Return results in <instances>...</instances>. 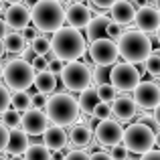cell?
I'll use <instances>...</instances> for the list:
<instances>
[{"instance_id": "6da1fadb", "label": "cell", "mask_w": 160, "mask_h": 160, "mask_svg": "<svg viewBox=\"0 0 160 160\" xmlns=\"http://www.w3.org/2000/svg\"><path fill=\"white\" fill-rule=\"evenodd\" d=\"M51 53L63 63L77 61L85 53V39L81 31L73 27H61L59 31H55L51 39Z\"/></svg>"}, {"instance_id": "7a4b0ae2", "label": "cell", "mask_w": 160, "mask_h": 160, "mask_svg": "<svg viewBox=\"0 0 160 160\" xmlns=\"http://www.w3.org/2000/svg\"><path fill=\"white\" fill-rule=\"evenodd\" d=\"M118 51L126 63H144L152 55V41L142 31H126L118 41Z\"/></svg>"}, {"instance_id": "3957f363", "label": "cell", "mask_w": 160, "mask_h": 160, "mask_svg": "<svg viewBox=\"0 0 160 160\" xmlns=\"http://www.w3.org/2000/svg\"><path fill=\"white\" fill-rule=\"evenodd\" d=\"M45 112H47L49 120H51L55 126H61L63 128V126L75 124L81 109H79V102L73 95L61 91V93H55V95L49 98Z\"/></svg>"}, {"instance_id": "277c9868", "label": "cell", "mask_w": 160, "mask_h": 160, "mask_svg": "<svg viewBox=\"0 0 160 160\" xmlns=\"http://www.w3.org/2000/svg\"><path fill=\"white\" fill-rule=\"evenodd\" d=\"M32 24L43 32H55L65 22V10L63 4L57 0H39L31 10Z\"/></svg>"}, {"instance_id": "5b68a950", "label": "cell", "mask_w": 160, "mask_h": 160, "mask_svg": "<svg viewBox=\"0 0 160 160\" xmlns=\"http://www.w3.org/2000/svg\"><path fill=\"white\" fill-rule=\"evenodd\" d=\"M37 71L24 59H12L4 65V83L12 91H27L31 85H35Z\"/></svg>"}, {"instance_id": "8992f818", "label": "cell", "mask_w": 160, "mask_h": 160, "mask_svg": "<svg viewBox=\"0 0 160 160\" xmlns=\"http://www.w3.org/2000/svg\"><path fill=\"white\" fill-rule=\"evenodd\" d=\"M122 142L126 144V148L130 152L144 156V154H148L156 146V134L144 122H136V124H130L124 130V140Z\"/></svg>"}, {"instance_id": "52a82bcc", "label": "cell", "mask_w": 160, "mask_h": 160, "mask_svg": "<svg viewBox=\"0 0 160 160\" xmlns=\"http://www.w3.org/2000/svg\"><path fill=\"white\" fill-rule=\"evenodd\" d=\"M109 83L118 91H134L140 85V71L132 63H116L109 71Z\"/></svg>"}, {"instance_id": "ba28073f", "label": "cell", "mask_w": 160, "mask_h": 160, "mask_svg": "<svg viewBox=\"0 0 160 160\" xmlns=\"http://www.w3.org/2000/svg\"><path fill=\"white\" fill-rule=\"evenodd\" d=\"M61 79H63V85L67 87L69 91H83L89 87L91 83V71L87 65L79 61H71L65 65L61 73Z\"/></svg>"}, {"instance_id": "9c48e42d", "label": "cell", "mask_w": 160, "mask_h": 160, "mask_svg": "<svg viewBox=\"0 0 160 160\" xmlns=\"http://www.w3.org/2000/svg\"><path fill=\"white\" fill-rule=\"evenodd\" d=\"M89 57L95 65L99 67H108V65H116L120 51H118V43L112 39H98L89 45Z\"/></svg>"}, {"instance_id": "30bf717a", "label": "cell", "mask_w": 160, "mask_h": 160, "mask_svg": "<svg viewBox=\"0 0 160 160\" xmlns=\"http://www.w3.org/2000/svg\"><path fill=\"white\" fill-rule=\"evenodd\" d=\"M49 122L51 120H49L47 112L32 108V109H27V112L22 113L20 128H22L28 136H41V134H45L49 130Z\"/></svg>"}, {"instance_id": "8fae6325", "label": "cell", "mask_w": 160, "mask_h": 160, "mask_svg": "<svg viewBox=\"0 0 160 160\" xmlns=\"http://www.w3.org/2000/svg\"><path fill=\"white\" fill-rule=\"evenodd\" d=\"M134 102L142 109H156L160 106V85L152 81H140L134 89Z\"/></svg>"}, {"instance_id": "7c38bea8", "label": "cell", "mask_w": 160, "mask_h": 160, "mask_svg": "<svg viewBox=\"0 0 160 160\" xmlns=\"http://www.w3.org/2000/svg\"><path fill=\"white\" fill-rule=\"evenodd\" d=\"M95 138H98L99 144L103 146H116V144H122L124 140V128L120 126V122L116 120H103L99 122V126L95 128Z\"/></svg>"}, {"instance_id": "4fadbf2b", "label": "cell", "mask_w": 160, "mask_h": 160, "mask_svg": "<svg viewBox=\"0 0 160 160\" xmlns=\"http://www.w3.org/2000/svg\"><path fill=\"white\" fill-rule=\"evenodd\" d=\"M4 20H6L8 28H14L18 32V31H24L31 24L32 16H31V10L24 4H10L6 8V12H4Z\"/></svg>"}, {"instance_id": "5bb4252c", "label": "cell", "mask_w": 160, "mask_h": 160, "mask_svg": "<svg viewBox=\"0 0 160 160\" xmlns=\"http://www.w3.org/2000/svg\"><path fill=\"white\" fill-rule=\"evenodd\" d=\"M136 27H138V31H142V32H156L158 28H160V12H158V8H154V6H142V8H138V12H136Z\"/></svg>"}, {"instance_id": "9a60e30c", "label": "cell", "mask_w": 160, "mask_h": 160, "mask_svg": "<svg viewBox=\"0 0 160 160\" xmlns=\"http://www.w3.org/2000/svg\"><path fill=\"white\" fill-rule=\"evenodd\" d=\"M65 20L69 22V27L77 28V31L87 28L91 22V10L85 4H71L65 10Z\"/></svg>"}, {"instance_id": "2e32d148", "label": "cell", "mask_w": 160, "mask_h": 160, "mask_svg": "<svg viewBox=\"0 0 160 160\" xmlns=\"http://www.w3.org/2000/svg\"><path fill=\"white\" fill-rule=\"evenodd\" d=\"M109 12H112V20L113 22H118V24H130V22H134L136 20V6H134V2L132 0H118L116 4H113L112 8H109Z\"/></svg>"}, {"instance_id": "e0dca14e", "label": "cell", "mask_w": 160, "mask_h": 160, "mask_svg": "<svg viewBox=\"0 0 160 160\" xmlns=\"http://www.w3.org/2000/svg\"><path fill=\"white\" fill-rule=\"evenodd\" d=\"M43 144L47 146L51 152H59L69 144V136L61 126H49V130L43 134Z\"/></svg>"}, {"instance_id": "ac0fdd59", "label": "cell", "mask_w": 160, "mask_h": 160, "mask_svg": "<svg viewBox=\"0 0 160 160\" xmlns=\"http://www.w3.org/2000/svg\"><path fill=\"white\" fill-rule=\"evenodd\" d=\"M28 134L24 130H10V138H8L6 152L10 156H24V152L28 150Z\"/></svg>"}, {"instance_id": "d6986e66", "label": "cell", "mask_w": 160, "mask_h": 160, "mask_svg": "<svg viewBox=\"0 0 160 160\" xmlns=\"http://www.w3.org/2000/svg\"><path fill=\"white\" fill-rule=\"evenodd\" d=\"M136 102L134 99H130V98H116V102L112 103V112H113V116L118 118L120 122H130L134 116H136Z\"/></svg>"}, {"instance_id": "ffe728a7", "label": "cell", "mask_w": 160, "mask_h": 160, "mask_svg": "<svg viewBox=\"0 0 160 160\" xmlns=\"http://www.w3.org/2000/svg\"><path fill=\"white\" fill-rule=\"evenodd\" d=\"M112 24V18L106 14H98L91 18L89 27H87V39L93 43L98 39H108V27Z\"/></svg>"}, {"instance_id": "44dd1931", "label": "cell", "mask_w": 160, "mask_h": 160, "mask_svg": "<svg viewBox=\"0 0 160 160\" xmlns=\"http://www.w3.org/2000/svg\"><path fill=\"white\" fill-rule=\"evenodd\" d=\"M91 138H93V132L87 124H77L71 128V134H69V142L77 148H85V146L91 144Z\"/></svg>"}, {"instance_id": "7402d4cb", "label": "cell", "mask_w": 160, "mask_h": 160, "mask_svg": "<svg viewBox=\"0 0 160 160\" xmlns=\"http://www.w3.org/2000/svg\"><path fill=\"white\" fill-rule=\"evenodd\" d=\"M79 109H81L83 113H93V109L99 106V95H98V89H91V87H87V89L81 91V95H79Z\"/></svg>"}, {"instance_id": "603a6c76", "label": "cell", "mask_w": 160, "mask_h": 160, "mask_svg": "<svg viewBox=\"0 0 160 160\" xmlns=\"http://www.w3.org/2000/svg\"><path fill=\"white\" fill-rule=\"evenodd\" d=\"M35 87L39 93H53L55 87H57V75H53L51 71H41V73H37L35 77Z\"/></svg>"}, {"instance_id": "cb8c5ba5", "label": "cell", "mask_w": 160, "mask_h": 160, "mask_svg": "<svg viewBox=\"0 0 160 160\" xmlns=\"http://www.w3.org/2000/svg\"><path fill=\"white\" fill-rule=\"evenodd\" d=\"M24 45H27V39L22 37V32H8L4 37V47H6V53H12V55H18V53H24Z\"/></svg>"}, {"instance_id": "d4e9b609", "label": "cell", "mask_w": 160, "mask_h": 160, "mask_svg": "<svg viewBox=\"0 0 160 160\" xmlns=\"http://www.w3.org/2000/svg\"><path fill=\"white\" fill-rule=\"evenodd\" d=\"M24 160H53V156L45 144H32L24 152Z\"/></svg>"}, {"instance_id": "484cf974", "label": "cell", "mask_w": 160, "mask_h": 160, "mask_svg": "<svg viewBox=\"0 0 160 160\" xmlns=\"http://www.w3.org/2000/svg\"><path fill=\"white\" fill-rule=\"evenodd\" d=\"M0 122H2L8 130H16L20 126V122H22V116H20V112H16L14 108L4 109V112L0 113Z\"/></svg>"}, {"instance_id": "4316f807", "label": "cell", "mask_w": 160, "mask_h": 160, "mask_svg": "<svg viewBox=\"0 0 160 160\" xmlns=\"http://www.w3.org/2000/svg\"><path fill=\"white\" fill-rule=\"evenodd\" d=\"M32 106V95H28L27 91H14V95H12V108L16 109V112H27V109H31Z\"/></svg>"}, {"instance_id": "83f0119b", "label": "cell", "mask_w": 160, "mask_h": 160, "mask_svg": "<svg viewBox=\"0 0 160 160\" xmlns=\"http://www.w3.org/2000/svg\"><path fill=\"white\" fill-rule=\"evenodd\" d=\"M116 87L112 85V83H99L98 85V95L99 99H102L103 103H113L116 102Z\"/></svg>"}, {"instance_id": "f1b7e54d", "label": "cell", "mask_w": 160, "mask_h": 160, "mask_svg": "<svg viewBox=\"0 0 160 160\" xmlns=\"http://www.w3.org/2000/svg\"><path fill=\"white\" fill-rule=\"evenodd\" d=\"M31 47L39 57H45V55H49V51H51V41H49L47 37L39 35L35 41H31Z\"/></svg>"}, {"instance_id": "f546056e", "label": "cell", "mask_w": 160, "mask_h": 160, "mask_svg": "<svg viewBox=\"0 0 160 160\" xmlns=\"http://www.w3.org/2000/svg\"><path fill=\"white\" fill-rule=\"evenodd\" d=\"M144 69H146V73H150V75H160V55L158 53H152L146 59Z\"/></svg>"}, {"instance_id": "4dcf8cb0", "label": "cell", "mask_w": 160, "mask_h": 160, "mask_svg": "<svg viewBox=\"0 0 160 160\" xmlns=\"http://www.w3.org/2000/svg\"><path fill=\"white\" fill-rule=\"evenodd\" d=\"M112 106H109V103H103V102H99V106L93 109V113H91V116H95L98 118V120H109V116H112Z\"/></svg>"}, {"instance_id": "1f68e13d", "label": "cell", "mask_w": 160, "mask_h": 160, "mask_svg": "<svg viewBox=\"0 0 160 160\" xmlns=\"http://www.w3.org/2000/svg\"><path fill=\"white\" fill-rule=\"evenodd\" d=\"M10 103H12V95H10V91H8V87L0 85V113H2L4 109H8Z\"/></svg>"}, {"instance_id": "d6a6232c", "label": "cell", "mask_w": 160, "mask_h": 160, "mask_svg": "<svg viewBox=\"0 0 160 160\" xmlns=\"http://www.w3.org/2000/svg\"><path fill=\"white\" fill-rule=\"evenodd\" d=\"M128 152L130 150L126 148V144L122 142V144H116V146H112V156H113V160H126L128 158Z\"/></svg>"}, {"instance_id": "836d02e7", "label": "cell", "mask_w": 160, "mask_h": 160, "mask_svg": "<svg viewBox=\"0 0 160 160\" xmlns=\"http://www.w3.org/2000/svg\"><path fill=\"white\" fill-rule=\"evenodd\" d=\"M124 35V28H122V24H118V22H113L112 20V24L108 27V39H112V41H120V37Z\"/></svg>"}, {"instance_id": "e575fe53", "label": "cell", "mask_w": 160, "mask_h": 160, "mask_svg": "<svg viewBox=\"0 0 160 160\" xmlns=\"http://www.w3.org/2000/svg\"><path fill=\"white\" fill-rule=\"evenodd\" d=\"M63 160H91V154L83 152L81 148H75V150H71V152H67V156Z\"/></svg>"}, {"instance_id": "d590c367", "label": "cell", "mask_w": 160, "mask_h": 160, "mask_svg": "<svg viewBox=\"0 0 160 160\" xmlns=\"http://www.w3.org/2000/svg\"><path fill=\"white\" fill-rule=\"evenodd\" d=\"M8 138H10V130H8L6 126L0 122V154L6 150V146H8Z\"/></svg>"}, {"instance_id": "8d00e7d4", "label": "cell", "mask_w": 160, "mask_h": 160, "mask_svg": "<svg viewBox=\"0 0 160 160\" xmlns=\"http://www.w3.org/2000/svg\"><path fill=\"white\" fill-rule=\"evenodd\" d=\"M63 69H65V63L61 61V59H51V61H49V69L47 71H51L53 75H61L63 73Z\"/></svg>"}, {"instance_id": "74e56055", "label": "cell", "mask_w": 160, "mask_h": 160, "mask_svg": "<svg viewBox=\"0 0 160 160\" xmlns=\"http://www.w3.org/2000/svg\"><path fill=\"white\" fill-rule=\"evenodd\" d=\"M47 102H49V98L45 93H39V91H37V93L32 95V108H37V109H45L47 108Z\"/></svg>"}, {"instance_id": "f35d334b", "label": "cell", "mask_w": 160, "mask_h": 160, "mask_svg": "<svg viewBox=\"0 0 160 160\" xmlns=\"http://www.w3.org/2000/svg\"><path fill=\"white\" fill-rule=\"evenodd\" d=\"M32 69L37 71V73H41V71H47L49 69V61L45 57H37L35 61H32Z\"/></svg>"}, {"instance_id": "ab89813d", "label": "cell", "mask_w": 160, "mask_h": 160, "mask_svg": "<svg viewBox=\"0 0 160 160\" xmlns=\"http://www.w3.org/2000/svg\"><path fill=\"white\" fill-rule=\"evenodd\" d=\"M37 31H39V28H37L35 24H32V27H31V24H28V27H27V28H24V31H22V37H24V39H27V41H35L37 37H39V35H37Z\"/></svg>"}, {"instance_id": "60d3db41", "label": "cell", "mask_w": 160, "mask_h": 160, "mask_svg": "<svg viewBox=\"0 0 160 160\" xmlns=\"http://www.w3.org/2000/svg\"><path fill=\"white\" fill-rule=\"evenodd\" d=\"M118 0H91V4H95L98 8H112Z\"/></svg>"}, {"instance_id": "b9f144b4", "label": "cell", "mask_w": 160, "mask_h": 160, "mask_svg": "<svg viewBox=\"0 0 160 160\" xmlns=\"http://www.w3.org/2000/svg\"><path fill=\"white\" fill-rule=\"evenodd\" d=\"M37 57H39V55H37L35 51H32V47H28L27 51L22 53V59H24V61H28V63H31V65H32V61H35Z\"/></svg>"}, {"instance_id": "7bdbcfd3", "label": "cell", "mask_w": 160, "mask_h": 160, "mask_svg": "<svg viewBox=\"0 0 160 160\" xmlns=\"http://www.w3.org/2000/svg\"><path fill=\"white\" fill-rule=\"evenodd\" d=\"M91 160H113V156L109 152H93L91 154Z\"/></svg>"}, {"instance_id": "ee69618b", "label": "cell", "mask_w": 160, "mask_h": 160, "mask_svg": "<svg viewBox=\"0 0 160 160\" xmlns=\"http://www.w3.org/2000/svg\"><path fill=\"white\" fill-rule=\"evenodd\" d=\"M140 160H160V150H150V152L144 154Z\"/></svg>"}, {"instance_id": "f6af8a7d", "label": "cell", "mask_w": 160, "mask_h": 160, "mask_svg": "<svg viewBox=\"0 0 160 160\" xmlns=\"http://www.w3.org/2000/svg\"><path fill=\"white\" fill-rule=\"evenodd\" d=\"M6 35H8V24H6V20H4V18H0V37L4 39Z\"/></svg>"}, {"instance_id": "bcb514c9", "label": "cell", "mask_w": 160, "mask_h": 160, "mask_svg": "<svg viewBox=\"0 0 160 160\" xmlns=\"http://www.w3.org/2000/svg\"><path fill=\"white\" fill-rule=\"evenodd\" d=\"M154 122H156V124L160 126V106H158L156 109H154Z\"/></svg>"}, {"instance_id": "7dc6e473", "label": "cell", "mask_w": 160, "mask_h": 160, "mask_svg": "<svg viewBox=\"0 0 160 160\" xmlns=\"http://www.w3.org/2000/svg\"><path fill=\"white\" fill-rule=\"evenodd\" d=\"M134 2V6H138V8H142V6H148V4H146V0H132Z\"/></svg>"}, {"instance_id": "c3c4849f", "label": "cell", "mask_w": 160, "mask_h": 160, "mask_svg": "<svg viewBox=\"0 0 160 160\" xmlns=\"http://www.w3.org/2000/svg\"><path fill=\"white\" fill-rule=\"evenodd\" d=\"M6 53V47H4V39L0 37V59H2V55Z\"/></svg>"}, {"instance_id": "681fc988", "label": "cell", "mask_w": 160, "mask_h": 160, "mask_svg": "<svg viewBox=\"0 0 160 160\" xmlns=\"http://www.w3.org/2000/svg\"><path fill=\"white\" fill-rule=\"evenodd\" d=\"M4 2H8V4H20L22 0H4Z\"/></svg>"}, {"instance_id": "f907efd6", "label": "cell", "mask_w": 160, "mask_h": 160, "mask_svg": "<svg viewBox=\"0 0 160 160\" xmlns=\"http://www.w3.org/2000/svg\"><path fill=\"white\" fill-rule=\"evenodd\" d=\"M156 146H158V150H160V132L156 134Z\"/></svg>"}, {"instance_id": "816d5d0a", "label": "cell", "mask_w": 160, "mask_h": 160, "mask_svg": "<svg viewBox=\"0 0 160 160\" xmlns=\"http://www.w3.org/2000/svg\"><path fill=\"white\" fill-rule=\"evenodd\" d=\"M71 2H73V4H83L85 0H71Z\"/></svg>"}, {"instance_id": "f5cc1de1", "label": "cell", "mask_w": 160, "mask_h": 160, "mask_svg": "<svg viewBox=\"0 0 160 160\" xmlns=\"http://www.w3.org/2000/svg\"><path fill=\"white\" fill-rule=\"evenodd\" d=\"M2 77H4V67L0 65V79H2Z\"/></svg>"}, {"instance_id": "db71d44e", "label": "cell", "mask_w": 160, "mask_h": 160, "mask_svg": "<svg viewBox=\"0 0 160 160\" xmlns=\"http://www.w3.org/2000/svg\"><path fill=\"white\" fill-rule=\"evenodd\" d=\"M10 160H24V156H12Z\"/></svg>"}, {"instance_id": "11a10c76", "label": "cell", "mask_w": 160, "mask_h": 160, "mask_svg": "<svg viewBox=\"0 0 160 160\" xmlns=\"http://www.w3.org/2000/svg\"><path fill=\"white\" fill-rule=\"evenodd\" d=\"M154 4H156V8H158V12H160V0H154Z\"/></svg>"}, {"instance_id": "9f6ffc18", "label": "cell", "mask_w": 160, "mask_h": 160, "mask_svg": "<svg viewBox=\"0 0 160 160\" xmlns=\"http://www.w3.org/2000/svg\"><path fill=\"white\" fill-rule=\"evenodd\" d=\"M156 39H158V43H160V28L156 31Z\"/></svg>"}, {"instance_id": "6f0895ef", "label": "cell", "mask_w": 160, "mask_h": 160, "mask_svg": "<svg viewBox=\"0 0 160 160\" xmlns=\"http://www.w3.org/2000/svg\"><path fill=\"white\" fill-rule=\"evenodd\" d=\"M57 2H59V4H67V2H69V0H57Z\"/></svg>"}, {"instance_id": "680465c9", "label": "cell", "mask_w": 160, "mask_h": 160, "mask_svg": "<svg viewBox=\"0 0 160 160\" xmlns=\"http://www.w3.org/2000/svg\"><path fill=\"white\" fill-rule=\"evenodd\" d=\"M0 160H10V158H6L4 154H0Z\"/></svg>"}]
</instances>
